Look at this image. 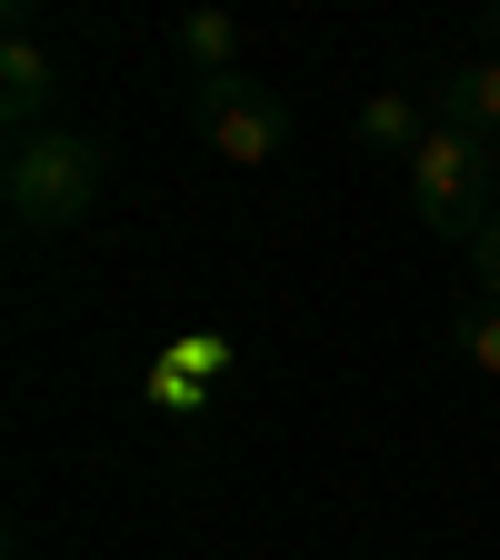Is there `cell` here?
Returning <instances> with one entry per match:
<instances>
[{"label": "cell", "instance_id": "1", "mask_svg": "<svg viewBox=\"0 0 500 560\" xmlns=\"http://www.w3.org/2000/svg\"><path fill=\"white\" fill-rule=\"evenodd\" d=\"M101 180H111V151L91 130H31L11 140V161H0V200H11V221L31 241H60V231H81L91 210H101Z\"/></svg>", "mask_w": 500, "mask_h": 560}, {"label": "cell", "instance_id": "2", "mask_svg": "<svg viewBox=\"0 0 500 560\" xmlns=\"http://www.w3.org/2000/svg\"><path fill=\"white\" fill-rule=\"evenodd\" d=\"M400 190H410V210H420V221H431L441 241H470L490 210H500L490 140H470V130L431 120V140H420V151H410V171H400Z\"/></svg>", "mask_w": 500, "mask_h": 560}, {"label": "cell", "instance_id": "3", "mask_svg": "<svg viewBox=\"0 0 500 560\" xmlns=\"http://www.w3.org/2000/svg\"><path fill=\"white\" fill-rule=\"evenodd\" d=\"M190 130H200V151H221L231 171H260L291 151V101H280L270 81H190Z\"/></svg>", "mask_w": 500, "mask_h": 560}, {"label": "cell", "instance_id": "4", "mask_svg": "<svg viewBox=\"0 0 500 560\" xmlns=\"http://www.w3.org/2000/svg\"><path fill=\"white\" fill-rule=\"evenodd\" d=\"M50 101H60V60L40 50V11L11 0V21H0V120H11V140L50 130Z\"/></svg>", "mask_w": 500, "mask_h": 560}, {"label": "cell", "instance_id": "5", "mask_svg": "<svg viewBox=\"0 0 500 560\" xmlns=\"http://www.w3.org/2000/svg\"><path fill=\"white\" fill-rule=\"evenodd\" d=\"M441 120L500 151V60H490V50H480V60H461L451 81H441Z\"/></svg>", "mask_w": 500, "mask_h": 560}, {"label": "cell", "instance_id": "6", "mask_svg": "<svg viewBox=\"0 0 500 560\" xmlns=\"http://www.w3.org/2000/svg\"><path fill=\"white\" fill-rule=\"evenodd\" d=\"M171 50H181L190 81H231V70H241V21L231 11H181L171 21Z\"/></svg>", "mask_w": 500, "mask_h": 560}, {"label": "cell", "instance_id": "7", "mask_svg": "<svg viewBox=\"0 0 500 560\" xmlns=\"http://www.w3.org/2000/svg\"><path fill=\"white\" fill-rule=\"evenodd\" d=\"M431 120H441V110H420V101L381 91V101H361V120H350V130H361V151H381V161H400V171H410V151L431 140Z\"/></svg>", "mask_w": 500, "mask_h": 560}, {"label": "cell", "instance_id": "8", "mask_svg": "<svg viewBox=\"0 0 500 560\" xmlns=\"http://www.w3.org/2000/svg\"><path fill=\"white\" fill-rule=\"evenodd\" d=\"M451 350H461L470 371L500 381V301H490V291H461V311H451Z\"/></svg>", "mask_w": 500, "mask_h": 560}, {"label": "cell", "instance_id": "9", "mask_svg": "<svg viewBox=\"0 0 500 560\" xmlns=\"http://www.w3.org/2000/svg\"><path fill=\"white\" fill-rule=\"evenodd\" d=\"M461 270H470V291H490V301H500V210L461 241Z\"/></svg>", "mask_w": 500, "mask_h": 560}, {"label": "cell", "instance_id": "10", "mask_svg": "<svg viewBox=\"0 0 500 560\" xmlns=\"http://www.w3.org/2000/svg\"><path fill=\"white\" fill-rule=\"evenodd\" d=\"M480 40H490V60H500V0H490V11H480Z\"/></svg>", "mask_w": 500, "mask_h": 560}, {"label": "cell", "instance_id": "11", "mask_svg": "<svg viewBox=\"0 0 500 560\" xmlns=\"http://www.w3.org/2000/svg\"><path fill=\"white\" fill-rule=\"evenodd\" d=\"M490 180H500V151H490Z\"/></svg>", "mask_w": 500, "mask_h": 560}]
</instances>
